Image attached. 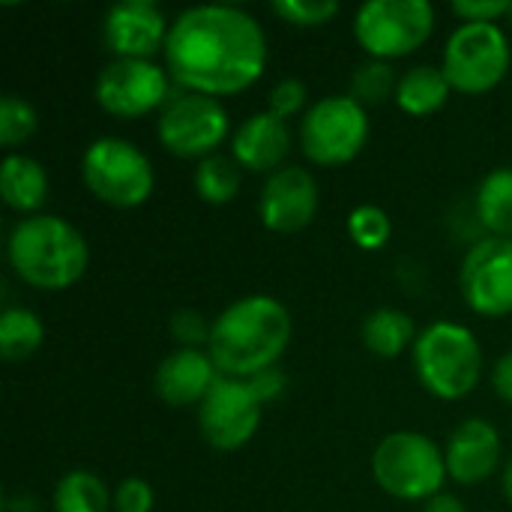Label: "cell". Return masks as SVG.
Segmentation results:
<instances>
[{
    "instance_id": "cell-5",
    "label": "cell",
    "mask_w": 512,
    "mask_h": 512,
    "mask_svg": "<svg viewBox=\"0 0 512 512\" xmlns=\"http://www.w3.org/2000/svg\"><path fill=\"white\" fill-rule=\"evenodd\" d=\"M375 483L399 501H432L447 474L444 450L423 432H393L372 453Z\"/></svg>"
},
{
    "instance_id": "cell-1",
    "label": "cell",
    "mask_w": 512,
    "mask_h": 512,
    "mask_svg": "<svg viewBox=\"0 0 512 512\" xmlns=\"http://www.w3.org/2000/svg\"><path fill=\"white\" fill-rule=\"evenodd\" d=\"M165 60L168 75L189 93L234 96L264 75L267 36L240 6H192L171 21Z\"/></svg>"
},
{
    "instance_id": "cell-11",
    "label": "cell",
    "mask_w": 512,
    "mask_h": 512,
    "mask_svg": "<svg viewBox=\"0 0 512 512\" xmlns=\"http://www.w3.org/2000/svg\"><path fill=\"white\" fill-rule=\"evenodd\" d=\"M264 417V402L249 381L222 378L213 384L207 399L198 405V429L204 441L219 453L246 447Z\"/></svg>"
},
{
    "instance_id": "cell-28",
    "label": "cell",
    "mask_w": 512,
    "mask_h": 512,
    "mask_svg": "<svg viewBox=\"0 0 512 512\" xmlns=\"http://www.w3.org/2000/svg\"><path fill=\"white\" fill-rule=\"evenodd\" d=\"M36 111L27 99L6 93L0 99V147L12 150L36 132Z\"/></svg>"
},
{
    "instance_id": "cell-23",
    "label": "cell",
    "mask_w": 512,
    "mask_h": 512,
    "mask_svg": "<svg viewBox=\"0 0 512 512\" xmlns=\"http://www.w3.org/2000/svg\"><path fill=\"white\" fill-rule=\"evenodd\" d=\"M42 339H45V327L30 309L12 306L3 312V318H0V354L6 363H21V360L33 357L39 351Z\"/></svg>"
},
{
    "instance_id": "cell-35",
    "label": "cell",
    "mask_w": 512,
    "mask_h": 512,
    "mask_svg": "<svg viewBox=\"0 0 512 512\" xmlns=\"http://www.w3.org/2000/svg\"><path fill=\"white\" fill-rule=\"evenodd\" d=\"M492 387H495V393H498L504 402H510L512 405V351H507V354L495 363V369H492Z\"/></svg>"
},
{
    "instance_id": "cell-20",
    "label": "cell",
    "mask_w": 512,
    "mask_h": 512,
    "mask_svg": "<svg viewBox=\"0 0 512 512\" xmlns=\"http://www.w3.org/2000/svg\"><path fill=\"white\" fill-rule=\"evenodd\" d=\"M360 336H363L366 351L381 357V360H396L408 348H414V342H417L414 321L396 306H384V309L369 312V318L363 321Z\"/></svg>"
},
{
    "instance_id": "cell-36",
    "label": "cell",
    "mask_w": 512,
    "mask_h": 512,
    "mask_svg": "<svg viewBox=\"0 0 512 512\" xmlns=\"http://www.w3.org/2000/svg\"><path fill=\"white\" fill-rule=\"evenodd\" d=\"M423 512H468L465 510V504L459 501V498H453V495H435L432 501H426V507Z\"/></svg>"
},
{
    "instance_id": "cell-3",
    "label": "cell",
    "mask_w": 512,
    "mask_h": 512,
    "mask_svg": "<svg viewBox=\"0 0 512 512\" xmlns=\"http://www.w3.org/2000/svg\"><path fill=\"white\" fill-rule=\"evenodd\" d=\"M6 255L15 276L36 291L72 288L90 261L81 231L66 219L45 213L15 222L6 240Z\"/></svg>"
},
{
    "instance_id": "cell-8",
    "label": "cell",
    "mask_w": 512,
    "mask_h": 512,
    "mask_svg": "<svg viewBox=\"0 0 512 512\" xmlns=\"http://www.w3.org/2000/svg\"><path fill=\"white\" fill-rule=\"evenodd\" d=\"M441 72L465 96L495 90L510 72V39L498 24H462L450 33Z\"/></svg>"
},
{
    "instance_id": "cell-34",
    "label": "cell",
    "mask_w": 512,
    "mask_h": 512,
    "mask_svg": "<svg viewBox=\"0 0 512 512\" xmlns=\"http://www.w3.org/2000/svg\"><path fill=\"white\" fill-rule=\"evenodd\" d=\"M249 384L255 387V393L261 396V402L267 405V402H273L276 396H282V390H285V375L273 366V369H267V372L255 375Z\"/></svg>"
},
{
    "instance_id": "cell-22",
    "label": "cell",
    "mask_w": 512,
    "mask_h": 512,
    "mask_svg": "<svg viewBox=\"0 0 512 512\" xmlns=\"http://www.w3.org/2000/svg\"><path fill=\"white\" fill-rule=\"evenodd\" d=\"M477 219L489 237L512 240V168H495L477 189Z\"/></svg>"
},
{
    "instance_id": "cell-9",
    "label": "cell",
    "mask_w": 512,
    "mask_h": 512,
    "mask_svg": "<svg viewBox=\"0 0 512 512\" xmlns=\"http://www.w3.org/2000/svg\"><path fill=\"white\" fill-rule=\"evenodd\" d=\"M369 141L366 108L351 96L318 99L300 123V144L312 165L339 168L360 156Z\"/></svg>"
},
{
    "instance_id": "cell-30",
    "label": "cell",
    "mask_w": 512,
    "mask_h": 512,
    "mask_svg": "<svg viewBox=\"0 0 512 512\" xmlns=\"http://www.w3.org/2000/svg\"><path fill=\"white\" fill-rule=\"evenodd\" d=\"M168 330H171V336H174L183 348H198V345H207V342H210L213 324H207L204 315L195 312V309H180V312L171 315Z\"/></svg>"
},
{
    "instance_id": "cell-31",
    "label": "cell",
    "mask_w": 512,
    "mask_h": 512,
    "mask_svg": "<svg viewBox=\"0 0 512 512\" xmlns=\"http://www.w3.org/2000/svg\"><path fill=\"white\" fill-rule=\"evenodd\" d=\"M306 84L300 78H282L273 90H270V111L282 120L294 117L303 111L306 105Z\"/></svg>"
},
{
    "instance_id": "cell-7",
    "label": "cell",
    "mask_w": 512,
    "mask_h": 512,
    "mask_svg": "<svg viewBox=\"0 0 512 512\" xmlns=\"http://www.w3.org/2000/svg\"><path fill=\"white\" fill-rule=\"evenodd\" d=\"M435 9L429 0H369L354 15V36L372 60L408 57L429 42Z\"/></svg>"
},
{
    "instance_id": "cell-14",
    "label": "cell",
    "mask_w": 512,
    "mask_h": 512,
    "mask_svg": "<svg viewBox=\"0 0 512 512\" xmlns=\"http://www.w3.org/2000/svg\"><path fill=\"white\" fill-rule=\"evenodd\" d=\"M171 24L162 9L150 0H123L105 12L102 39L114 60H150L165 51Z\"/></svg>"
},
{
    "instance_id": "cell-17",
    "label": "cell",
    "mask_w": 512,
    "mask_h": 512,
    "mask_svg": "<svg viewBox=\"0 0 512 512\" xmlns=\"http://www.w3.org/2000/svg\"><path fill=\"white\" fill-rule=\"evenodd\" d=\"M291 153V129L288 120L276 117L273 111L252 114L240 123V129L231 138V156L240 168L252 174H276L285 168V159Z\"/></svg>"
},
{
    "instance_id": "cell-6",
    "label": "cell",
    "mask_w": 512,
    "mask_h": 512,
    "mask_svg": "<svg viewBox=\"0 0 512 512\" xmlns=\"http://www.w3.org/2000/svg\"><path fill=\"white\" fill-rule=\"evenodd\" d=\"M81 177L93 198L108 207L132 210L144 204L153 192V165L126 138H96L81 159Z\"/></svg>"
},
{
    "instance_id": "cell-15",
    "label": "cell",
    "mask_w": 512,
    "mask_h": 512,
    "mask_svg": "<svg viewBox=\"0 0 512 512\" xmlns=\"http://www.w3.org/2000/svg\"><path fill=\"white\" fill-rule=\"evenodd\" d=\"M318 213V180L312 171L288 165L264 180L258 198V216L264 228L276 234H297L312 225Z\"/></svg>"
},
{
    "instance_id": "cell-32",
    "label": "cell",
    "mask_w": 512,
    "mask_h": 512,
    "mask_svg": "<svg viewBox=\"0 0 512 512\" xmlns=\"http://www.w3.org/2000/svg\"><path fill=\"white\" fill-rule=\"evenodd\" d=\"M117 512H153V489L141 477H126L114 492Z\"/></svg>"
},
{
    "instance_id": "cell-16",
    "label": "cell",
    "mask_w": 512,
    "mask_h": 512,
    "mask_svg": "<svg viewBox=\"0 0 512 512\" xmlns=\"http://www.w3.org/2000/svg\"><path fill=\"white\" fill-rule=\"evenodd\" d=\"M501 432L489 420H465L447 441L444 459H447V474L459 486H477L486 483L498 468H501Z\"/></svg>"
},
{
    "instance_id": "cell-18",
    "label": "cell",
    "mask_w": 512,
    "mask_h": 512,
    "mask_svg": "<svg viewBox=\"0 0 512 512\" xmlns=\"http://www.w3.org/2000/svg\"><path fill=\"white\" fill-rule=\"evenodd\" d=\"M216 381H219V369H216V363L210 360L207 351L180 348V351L168 354L159 363L153 387H156V396L165 405L189 408V405H201Z\"/></svg>"
},
{
    "instance_id": "cell-27",
    "label": "cell",
    "mask_w": 512,
    "mask_h": 512,
    "mask_svg": "<svg viewBox=\"0 0 512 512\" xmlns=\"http://www.w3.org/2000/svg\"><path fill=\"white\" fill-rule=\"evenodd\" d=\"M393 225L390 216L375 207V204H360L351 210L348 216V237L354 240V246H360L363 252H378L390 243Z\"/></svg>"
},
{
    "instance_id": "cell-29",
    "label": "cell",
    "mask_w": 512,
    "mask_h": 512,
    "mask_svg": "<svg viewBox=\"0 0 512 512\" xmlns=\"http://www.w3.org/2000/svg\"><path fill=\"white\" fill-rule=\"evenodd\" d=\"M273 12L294 27H321L339 15L336 0H276Z\"/></svg>"
},
{
    "instance_id": "cell-21",
    "label": "cell",
    "mask_w": 512,
    "mask_h": 512,
    "mask_svg": "<svg viewBox=\"0 0 512 512\" xmlns=\"http://www.w3.org/2000/svg\"><path fill=\"white\" fill-rule=\"evenodd\" d=\"M450 93H453V87H450V81H447V75L441 69L414 66L399 78L396 105L411 117H429V114L444 108Z\"/></svg>"
},
{
    "instance_id": "cell-13",
    "label": "cell",
    "mask_w": 512,
    "mask_h": 512,
    "mask_svg": "<svg viewBox=\"0 0 512 512\" xmlns=\"http://www.w3.org/2000/svg\"><path fill=\"white\" fill-rule=\"evenodd\" d=\"M93 96L99 108L120 120H135L168 105V75L153 60H111L99 75Z\"/></svg>"
},
{
    "instance_id": "cell-19",
    "label": "cell",
    "mask_w": 512,
    "mask_h": 512,
    "mask_svg": "<svg viewBox=\"0 0 512 512\" xmlns=\"http://www.w3.org/2000/svg\"><path fill=\"white\" fill-rule=\"evenodd\" d=\"M0 195L6 201V207H12L24 219L39 216V210L48 201L45 168L24 153H9L0 165Z\"/></svg>"
},
{
    "instance_id": "cell-12",
    "label": "cell",
    "mask_w": 512,
    "mask_h": 512,
    "mask_svg": "<svg viewBox=\"0 0 512 512\" xmlns=\"http://www.w3.org/2000/svg\"><path fill=\"white\" fill-rule=\"evenodd\" d=\"M459 288L471 312L483 318L512 315V240H477L462 258Z\"/></svg>"
},
{
    "instance_id": "cell-33",
    "label": "cell",
    "mask_w": 512,
    "mask_h": 512,
    "mask_svg": "<svg viewBox=\"0 0 512 512\" xmlns=\"http://www.w3.org/2000/svg\"><path fill=\"white\" fill-rule=\"evenodd\" d=\"M512 9V3L507 0H495V3H477V0H468V3H453V12L465 21V24H495L501 15H507Z\"/></svg>"
},
{
    "instance_id": "cell-25",
    "label": "cell",
    "mask_w": 512,
    "mask_h": 512,
    "mask_svg": "<svg viewBox=\"0 0 512 512\" xmlns=\"http://www.w3.org/2000/svg\"><path fill=\"white\" fill-rule=\"evenodd\" d=\"M240 165L234 162V156H222V153H213L207 159L198 162L195 168V192L201 201L207 204H228L237 198L240 192Z\"/></svg>"
},
{
    "instance_id": "cell-24",
    "label": "cell",
    "mask_w": 512,
    "mask_h": 512,
    "mask_svg": "<svg viewBox=\"0 0 512 512\" xmlns=\"http://www.w3.org/2000/svg\"><path fill=\"white\" fill-rule=\"evenodd\" d=\"M114 498L93 471H69L54 489V512H108Z\"/></svg>"
},
{
    "instance_id": "cell-26",
    "label": "cell",
    "mask_w": 512,
    "mask_h": 512,
    "mask_svg": "<svg viewBox=\"0 0 512 512\" xmlns=\"http://www.w3.org/2000/svg\"><path fill=\"white\" fill-rule=\"evenodd\" d=\"M396 87H399V78L393 72L390 63L384 60H366L363 66L354 69L351 75V99H357L363 108L366 105H378L384 99H396Z\"/></svg>"
},
{
    "instance_id": "cell-2",
    "label": "cell",
    "mask_w": 512,
    "mask_h": 512,
    "mask_svg": "<svg viewBox=\"0 0 512 512\" xmlns=\"http://www.w3.org/2000/svg\"><path fill=\"white\" fill-rule=\"evenodd\" d=\"M291 312L276 297L252 294L234 300L210 330L207 354L222 378L252 381L276 366L291 345Z\"/></svg>"
},
{
    "instance_id": "cell-4",
    "label": "cell",
    "mask_w": 512,
    "mask_h": 512,
    "mask_svg": "<svg viewBox=\"0 0 512 512\" xmlns=\"http://www.w3.org/2000/svg\"><path fill=\"white\" fill-rule=\"evenodd\" d=\"M414 372L435 399L459 402L480 384L483 348L465 324L435 321L414 342Z\"/></svg>"
},
{
    "instance_id": "cell-37",
    "label": "cell",
    "mask_w": 512,
    "mask_h": 512,
    "mask_svg": "<svg viewBox=\"0 0 512 512\" xmlns=\"http://www.w3.org/2000/svg\"><path fill=\"white\" fill-rule=\"evenodd\" d=\"M504 498L512 504V456L510 462H507V468H504Z\"/></svg>"
},
{
    "instance_id": "cell-10",
    "label": "cell",
    "mask_w": 512,
    "mask_h": 512,
    "mask_svg": "<svg viewBox=\"0 0 512 512\" xmlns=\"http://www.w3.org/2000/svg\"><path fill=\"white\" fill-rule=\"evenodd\" d=\"M156 132L168 153L201 162L228 138V111L213 96L183 93L162 108Z\"/></svg>"
}]
</instances>
